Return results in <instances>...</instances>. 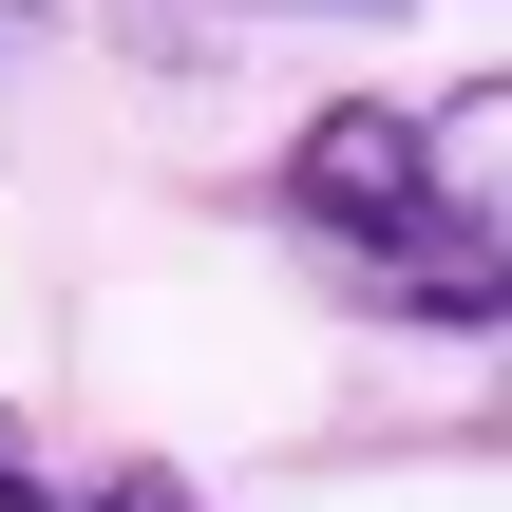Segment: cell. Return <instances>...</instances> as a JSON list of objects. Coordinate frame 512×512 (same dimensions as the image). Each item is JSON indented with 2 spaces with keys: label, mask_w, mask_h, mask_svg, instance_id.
Here are the masks:
<instances>
[{
  "label": "cell",
  "mask_w": 512,
  "mask_h": 512,
  "mask_svg": "<svg viewBox=\"0 0 512 512\" xmlns=\"http://www.w3.org/2000/svg\"><path fill=\"white\" fill-rule=\"evenodd\" d=\"M76 512H209V494H190V475H95Z\"/></svg>",
  "instance_id": "2"
},
{
  "label": "cell",
  "mask_w": 512,
  "mask_h": 512,
  "mask_svg": "<svg viewBox=\"0 0 512 512\" xmlns=\"http://www.w3.org/2000/svg\"><path fill=\"white\" fill-rule=\"evenodd\" d=\"M494 152H512V95H494V76H456L437 114L342 95V114L285 133V228H304V266H323L342 304H380V323H456V342H475V323L512 304Z\"/></svg>",
  "instance_id": "1"
}]
</instances>
